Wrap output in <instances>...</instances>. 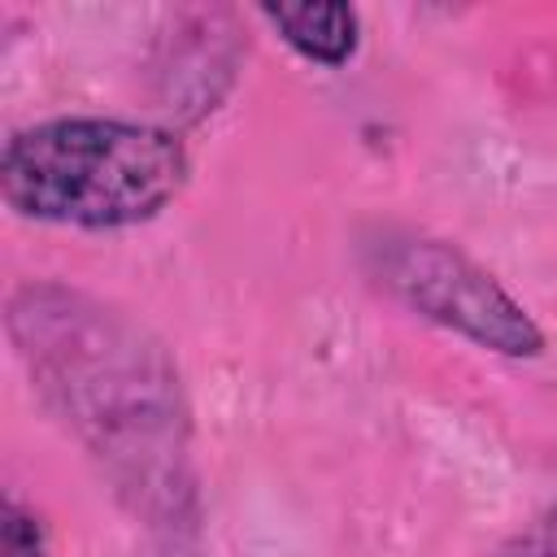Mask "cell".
Here are the masks:
<instances>
[{
    "instance_id": "3957f363",
    "label": "cell",
    "mask_w": 557,
    "mask_h": 557,
    "mask_svg": "<svg viewBox=\"0 0 557 557\" xmlns=\"http://www.w3.org/2000/svg\"><path fill=\"white\" fill-rule=\"evenodd\" d=\"M274 35L305 61L339 70L361 48V17L352 4H261Z\"/></svg>"
},
{
    "instance_id": "277c9868",
    "label": "cell",
    "mask_w": 557,
    "mask_h": 557,
    "mask_svg": "<svg viewBox=\"0 0 557 557\" xmlns=\"http://www.w3.org/2000/svg\"><path fill=\"white\" fill-rule=\"evenodd\" d=\"M0 557H48V535L35 509H26L17 496H4L0 513Z\"/></svg>"
},
{
    "instance_id": "7a4b0ae2",
    "label": "cell",
    "mask_w": 557,
    "mask_h": 557,
    "mask_svg": "<svg viewBox=\"0 0 557 557\" xmlns=\"http://www.w3.org/2000/svg\"><path fill=\"white\" fill-rule=\"evenodd\" d=\"M361 261L370 278L409 313L487 352L531 361L548 348L544 326L531 318V309L509 287H500L492 270H483L448 239L383 226L361 244Z\"/></svg>"
},
{
    "instance_id": "5b68a950",
    "label": "cell",
    "mask_w": 557,
    "mask_h": 557,
    "mask_svg": "<svg viewBox=\"0 0 557 557\" xmlns=\"http://www.w3.org/2000/svg\"><path fill=\"white\" fill-rule=\"evenodd\" d=\"M487 557H557V505L540 509L509 540H500Z\"/></svg>"
},
{
    "instance_id": "6da1fadb",
    "label": "cell",
    "mask_w": 557,
    "mask_h": 557,
    "mask_svg": "<svg viewBox=\"0 0 557 557\" xmlns=\"http://www.w3.org/2000/svg\"><path fill=\"white\" fill-rule=\"evenodd\" d=\"M187 144L131 117H48L0 148V196L26 222L126 231L161 218L187 187Z\"/></svg>"
}]
</instances>
